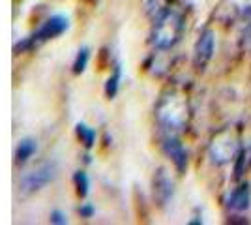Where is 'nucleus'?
<instances>
[{
    "label": "nucleus",
    "instance_id": "2eb2a0df",
    "mask_svg": "<svg viewBox=\"0 0 251 225\" xmlns=\"http://www.w3.org/2000/svg\"><path fill=\"white\" fill-rule=\"evenodd\" d=\"M246 42H248V45L251 47V8L250 11H248V23H246Z\"/></svg>",
    "mask_w": 251,
    "mask_h": 225
},
{
    "label": "nucleus",
    "instance_id": "6e6552de",
    "mask_svg": "<svg viewBox=\"0 0 251 225\" xmlns=\"http://www.w3.org/2000/svg\"><path fill=\"white\" fill-rule=\"evenodd\" d=\"M154 193H156V199L161 204H167L175 193V186L173 180L169 178V175L165 171H157L156 178H154Z\"/></svg>",
    "mask_w": 251,
    "mask_h": 225
},
{
    "label": "nucleus",
    "instance_id": "7ed1b4c3",
    "mask_svg": "<svg viewBox=\"0 0 251 225\" xmlns=\"http://www.w3.org/2000/svg\"><path fill=\"white\" fill-rule=\"evenodd\" d=\"M238 156V141L234 133L223 131L210 145V160L216 165H227Z\"/></svg>",
    "mask_w": 251,
    "mask_h": 225
},
{
    "label": "nucleus",
    "instance_id": "0eeeda50",
    "mask_svg": "<svg viewBox=\"0 0 251 225\" xmlns=\"http://www.w3.org/2000/svg\"><path fill=\"white\" fill-rule=\"evenodd\" d=\"M68 28V19L64 15H52L51 19L43 23L40 30L34 34V42H45V40H52L56 36H60Z\"/></svg>",
    "mask_w": 251,
    "mask_h": 225
},
{
    "label": "nucleus",
    "instance_id": "f8f14e48",
    "mask_svg": "<svg viewBox=\"0 0 251 225\" xmlns=\"http://www.w3.org/2000/svg\"><path fill=\"white\" fill-rule=\"evenodd\" d=\"M118 81H120V68L116 66V72L115 75L107 81V88H105V92H107V96L113 98L116 94V90H118Z\"/></svg>",
    "mask_w": 251,
    "mask_h": 225
},
{
    "label": "nucleus",
    "instance_id": "9b49d317",
    "mask_svg": "<svg viewBox=\"0 0 251 225\" xmlns=\"http://www.w3.org/2000/svg\"><path fill=\"white\" fill-rule=\"evenodd\" d=\"M77 135L81 137L86 147H92L96 141V131L92 128H88V126H84V124H77Z\"/></svg>",
    "mask_w": 251,
    "mask_h": 225
},
{
    "label": "nucleus",
    "instance_id": "f257e3e1",
    "mask_svg": "<svg viewBox=\"0 0 251 225\" xmlns=\"http://www.w3.org/2000/svg\"><path fill=\"white\" fill-rule=\"evenodd\" d=\"M184 30V19L176 10H163L157 15L152 30V43L159 51H169L178 43Z\"/></svg>",
    "mask_w": 251,
    "mask_h": 225
},
{
    "label": "nucleus",
    "instance_id": "1a4fd4ad",
    "mask_svg": "<svg viewBox=\"0 0 251 225\" xmlns=\"http://www.w3.org/2000/svg\"><path fill=\"white\" fill-rule=\"evenodd\" d=\"M251 204V188L250 184H242L238 188H234L229 195V206L236 212L248 210Z\"/></svg>",
    "mask_w": 251,
    "mask_h": 225
},
{
    "label": "nucleus",
    "instance_id": "20e7f679",
    "mask_svg": "<svg viewBox=\"0 0 251 225\" xmlns=\"http://www.w3.org/2000/svg\"><path fill=\"white\" fill-rule=\"evenodd\" d=\"M54 175H56V165L52 161H45L38 169H34L32 173L23 176L21 188L25 192H36V190L43 188L45 184L51 182L52 178H54Z\"/></svg>",
    "mask_w": 251,
    "mask_h": 225
},
{
    "label": "nucleus",
    "instance_id": "ddd939ff",
    "mask_svg": "<svg viewBox=\"0 0 251 225\" xmlns=\"http://www.w3.org/2000/svg\"><path fill=\"white\" fill-rule=\"evenodd\" d=\"M86 62H88V49H83V51H79L77 58H75V64H74L75 74H81V72H84Z\"/></svg>",
    "mask_w": 251,
    "mask_h": 225
},
{
    "label": "nucleus",
    "instance_id": "f3484780",
    "mask_svg": "<svg viewBox=\"0 0 251 225\" xmlns=\"http://www.w3.org/2000/svg\"><path fill=\"white\" fill-rule=\"evenodd\" d=\"M79 212H81V216H84V218H90V216L94 214V206H92V204H84V206L79 208Z\"/></svg>",
    "mask_w": 251,
    "mask_h": 225
},
{
    "label": "nucleus",
    "instance_id": "4468645a",
    "mask_svg": "<svg viewBox=\"0 0 251 225\" xmlns=\"http://www.w3.org/2000/svg\"><path fill=\"white\" fill-rule=\"evenodd\" d=\"M75 186H77L79 195H86L88 193V178H86L84 173H77L75 175Z\"/></svg>",
    "mask_w": 251,
    "mask_h": 225
},
{
    "label": "nucleus",
    "instance_id": "9d476101",
    "mask_svg": "<svg viewBox=\"0 0 251 225\" xmlns=\"http://www.w3.org/2000/svg\"><path fill=\"white\" fill-rule=\"evenodd\" d=\"M36 149H38V147H36V141L34 139H23L21 143H19V147H17L15 158H17L19 163H25L28 158H32V154L36 152Z\"/></svg>",
    "mask_w": 251,
    "mask_h": 225
},
{
    "label": "nucleus",
    "instance_id": "dca6fc26",
    "mask_svg": "<svg viewBox=\"0 0 251 225\" xmlns=\"http://www.w3.org/2000/svg\"><path fill=\"white\" fill-rule=\"evenodd\" d=\"M51 222H54V224H68V218H66L64 212H52Z\"/></svg>",
    "mask_w": 251,
    "mask_h": 225
},
{
    "label": "nucleus",
    "instance_id": "39448f33",
    "mask_svg": "<svg viewBox=\"0 0 251 225\" xmlns=\"http://www.w3.org/2000/svg\"><path fill=\"white\" fill-rule=\"evenodd\" d=\"M214 51H216V34L214 30L206 28L201 32L199 40L195 43V66L201 72L208 66V62L214 56Z\"/></svg>",
    "mask_w": 251,
    "mask_h": 225
},
{
    "label": "nucleus",
    "instance_id": "423d86ee",
    "mask_svg": "<svg viewBox=\"0 0 251 225\" xmlns=\"http://www.w3.org/2000/svg\"><path fill=\"white\" fill-rule=\"evenodd\" d=\"M163 150H165V154L171 158V161L175 163V167H176L178 171L180 173L186 171V165H188V150H186V147H184L175 135L165 137V141H163Z\"/></svg>",
    "mask_w": 251,
    "mask_h": 225
},
{
    "label": "nucleus",
    "instance_id": "a211bd4d",
    "mask_svg": "<svg viewBox=\"0 0 251 225\" xmlns=\"http://www.w3.org/2000/svg\"><path fill=\"white\" fill-rule=\"evenodd\" d=\"M250 156H251V149H250Z\"/></svg>",
    "mask_w": 251,
    "mask_h": 225
},
{
    "label": "nucleus",
    "instance_id": "f03ea898",
    "mask_svg": "<svg viewBox=\"0 0 251 225\" xmlns=\"http://www.w3.org/2000/svg\"><path fill=\"white\" fill-rule=\"evenodd\" d=\"M157 120L169 133L184 129L186 122H188V103H186V100L178 96V94L165 96L157 105Z\"/></svg>",
    "mask_w": 251,
    "mask_h": 225
}]
</instances>
